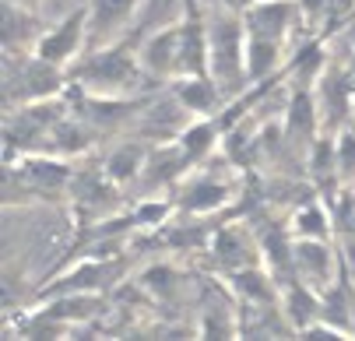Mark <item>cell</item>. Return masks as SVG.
Here are the masks:
<instances>
[{"instance_id": "cell-1", "label": "cell", "mask_w": 355, "mask_h": 341, "mask_svg": "<svg viewBox=\"0 0 355 341\" xmlns=\"http://www.w3.org/2000/svg\"><path fill=\"white\" fill-rule=\"evenodd\" d=\"M71 78L78 81V88H85L88 99H127L148 81L137 50H130L127 42L88 50L71 71Z\"/></svg>"}, {"instance_id": "cell-2", "label": "cell", "mask_w": 355, "mask_h": 341, "mask_svg": "<svg viewBox=\"0 0 355 341\" xmlns=\"http://www.w3.org/2000/svg\"><path fill=\"white\" fill-rule=\"evenodd\" d=\"M208 71L222 91L246 85V28L243 15L218 4L208 18Z\"/></svg>"}, {"instance_id": "cell-3", "label": "cell", "mask_w": 355, "mask_h": 341, "mask_svg": "<svg viewBox=\"0 0 355 341\" xmlns=\"http://www.w3.org/2000/svg\"><path fill=\"white\" fill-rule=\"evenodd\" d=\"M74 166L64 155L49 152H25L21 162H8V201H18L25 193V201H57L64 193H71L74 183Z\"/></svg>"}, {"instance_id": "cell-4", "label": "cell", "mask_w": 355, "mask_h": 341, "mask_svg": "<svg viewBox=\"0 0 355 341\" xmlns=\"http://www.w3.org/2000/svg\"><path fill=\"white\" fill-rule=\"evenodd\" d=\"M85 50H88V8H74L53 28H42V35L35 42V57L57 64L64 71L74 60H81Z\"/></svg>"}, {"instance_id": "cell-5", "label": "cell", "mask_w": 355, "mask_h": 341, "mask_svg": "<svg viewBox=\"0 0 355 341\" xmlns=\"http://www.w3.org/2000/svg\"><path fill=\"white\" fill-rule=\"evenodd\" d=\"M64 74H67L64 67L49 64V60H42V57H35V53H25L21 64H18V71H15V64H11V71H8V103L28 106V103L49 99V95L60 91Z\"/></svg>"}, {"instance_id": "cell-6", "label": "cell", "mask_w": 355, "mask_h": 341, "mask_svg": "<svg viewBox=\"0 0 355 341\" xmlns=\"http://www.w3.org/2000/svg\"><path fill=\"white\" fill-rule=\"evenodd\" d=\"M144 4L148 0H85V8H88V50L120 42V35L134 25V18L141 15Z\"/></svg>"}, {"instance_id": "cell-7", "label": "cell", "mask_w": 355, "mask_h": 341, "mask_svg": "<svg viewBox=\"0 0 355 341\" xmlns=\"http://www.w3.org/2000/svg\"><path fill=\"white\" fill-rule=\"evenodd\" d=\"M236 193V183L229 176L208 173V169H190L180 180V193H176V204L190 215H211L218 208H225Z\"/></svg>"}, {"instance_id": "cell-8", "label": "cell", "mask_w": 355, "mask_h": 341, "mask_svg": "<svg viewBox=\"0 0 355 341\" xmlns=\"http://www.w3.org/2000/svg\"><path fill=\"white\" fill-rule=\"evenodd\" d=\"M292 268H295V281L317 288L320 296L338 281V257L331 254L327 239H295L292 236Z\"/></svg>"}, {"instance_id": "cell-9", "label": "cell", "mask_w": 355, "mask_h": 341, "mask_svg": "<svg viewBox=\"0 0 355 341\" xmlns=\"http://www.w3.org/2000/svg\"><path fill=\"white\" fill-rule=\"evenodd\" d=\"M261 254H264V247L243 225H225L211 236V261L225 274H236V271L261 264Z\"/></svg>"}, {"instance_id": "cell-10", "label": "cell", "mask_w": 355, "mask_h": 341, "mask_svg": "<svg viewBox=\"0 0 355 341\" xmlns=\"http://www.w3.org/2000/svg\"><path fill=\"white\" fill-rule=\"evenodd\" d=\"M218 141H222V120H215V116H193V120L176 134V144L183 148V155H187V162H190L193 169L205 166V162L215 155Z\"/></svg>"}, {"instance_id": "cell-11", "label": "cell", "mask_w": 355, "mask_h": 341, "mask_svg": "<svg viewBox=\"0 0 355 341\" xmlns=\"http://www.w3.org/2000/svg\"><path fill=\"white\" fill-rule=\"evenodd\" d=\"M222 88L215 78H180L176 81V106L193 113V116H211L222 106Z\"/></svg>"}, {"instance_id": "cell-12", "label": "cell", "mask_w": 355, "mask_h": 341, "mask_svg": "<svg viewBox=\"0 0 355 341\" xmlns=\"http://www.w3.org/2000/svg\"><path fill=\"white\" fill-rule=\"evenodd\" d=\"M285 232L295 239H331V215L320 201H306L292 211Z\"/></svg>"}, {"instance_id": "cell-13", "label": "cell", "mask_w": 355, "mask_h": 341, "mask_svg": "<svg viewBox=\"0 0 355 341\" xmlns=\"http://www.w3.org/2000/svg\"><path fill=\"white\" fill-rule=\"evenodd\" d=\"M148 152L151 148H144V144H134V141H123V144H116V148L110 152V159H106V173L123 186V183H130V180H137L141 173H144V162H148Z\"/></svg>"}, {"instance_id": "cell-14", "label": "cell", "mask_w": 355, "mask_h": 341, "mask_svg": "<svg viewBox=\"0 0 355 341\" xmlns=\"http://www.w3.org/2000/svg\"><path fill=\"white\" fill-rule=\"evenodd\" d=\"M334 180L341 186H352L355 183V134L352 130H345L334 141Z\"/></svg>"}, {"instance_id": "cell-15", "label": "cell", "mask_w": 355, "mask_h": 341, "mask_svg": "<svg viewBox=\"0 0 355 341\" xmlns=\"http://www.w3.org/2000/svg\"><path fill=\"white\" fill-rule=\"evenodd\" d=\"M218 4H225V8H232V11L243 15V11H250L253 4H261V0H218Z\"/></svg>"}, {"instance_id": "cell-16", "label": "cell", "mask_w": 355, "mask_h": 341, "mask_svg": "<svg viewBox=\"0 0 355 341\" xmlns=\"http://www.w3.org/2000/svg\"><path fill=\"white\" fill-rule=\"evenodd\" d=\"M18 4H28V0H18Z\"/></svg>"}]
</instances>
